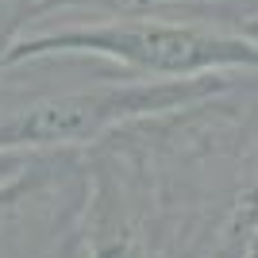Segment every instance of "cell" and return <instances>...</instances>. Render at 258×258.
Masks as SVG:
<instances>
[{
	"label": "cell",
	"mask_w": 258,
	"mask_h": 258,
	"mask_svg": "<svg viewBox=\"0 0 258 258\" xmlns=\"http://www.w3.org/2000/svg\"><path fill=\"white\" fill-rule=\"evenodd\" d=\"M220 81H181V85H123L97 93H66L43 100H4L0 97V154L20 147H54V143L89 139L112 127L116 119L139 116L151 108L197 100L216 93Z\"/></svg>",
	"instance_id": "7a4b0ae2"
},
{
	"label": "cell",
	"mask_w": 258,
	"mask_h": 258,
	"mask_svg": "<svg viewBox=\"0 0 258 258\" xmlns=\"http://www.w3.org/2000/svg\"><path fill=\"white\" fill-rule=\"evenodd\" d=\"M46 173L20 170L16 177L0 181V258H35L46 239Z\"/></svg>",
	"instance_id": "3957f363"
},
{
	"label": "cell",
	"mask_w": 258,
	"mask_h": 258,
	"mask_svg": "<svg viewBox=\"0 0 258 258\" xmlns=\"http://www.w3.org/2000/svg\"><path fill=\"white\" fill-rule=\"evenodd\" d=\"M50 50H93L116 58L135 74H193V70H227V66H258V50L239 39L162 20H119L104 27L54 31L8 46V62H23Z\"/></svg>",
	"instance_id": "6da1fadb"
},
{
	"label": "cell",
	"mask_w": 258,
	"mask_h": 258,
	"mask_svg": "<svg viewBox=\"0 0 258 258\" xmlns=\"http://www.w3.org/2000/svg\"><path fill=\"white\" fill-rule=\"evenodd\" d=\"M20 16H23V0H0V43L12 35Z\"/></svg>",
	"instance_id": "277c9868"
}]
</instances>
